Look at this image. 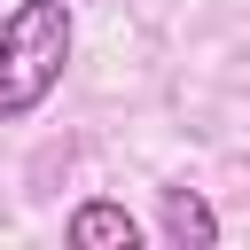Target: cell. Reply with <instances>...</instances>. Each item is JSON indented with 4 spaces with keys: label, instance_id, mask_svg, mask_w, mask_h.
I'll return each instance as SVG.
<instances>
[{
    "label": "cell",
    "instance_id": "2",
    "mask_svg": "<svg viewBox=\"0 0 250 250\" xmlns=\"http://www.w3.org/2000/svg\"><path fill=\"white\" fill-rule=\"evenodd\" d=\"M62 242H70V250H141V219H133L125 203L94 195V203H78V211L62 219Z\"/></svg>",
    "mask_w": 250,
    "mask_h": 250
},
{
    "label": "cell",
    "instance_id": "1",
    "mask_svg": "<svg viewBox=\"0 0 250 250\" xmlns=\"http://www.w3.org/2000/svg\"><path fill=\"white\" fill-rule=\"evenodd\" d=\"M70 47H78V23H70V0H16L8 23H0V117L23 125L70 70Z\"/></svg>",
    "mask_w": 250,
    "mask_h": 250
},
{
    "label": "cell",
    "instance_id": "3",
    "mask_svg": "<svg viewBox=\"0 0 250 250\" xmlns=\"http://www.w3.org/2000/svg\"><path fill=\"white\" fill-rule=\"evenodd\" d=\"M164 242L172 250H219V211L195 188H164Z\"/></svg>",
    "mask_w": 250,
    "mask_h": 250
}]
</instances>
